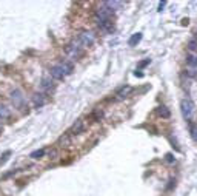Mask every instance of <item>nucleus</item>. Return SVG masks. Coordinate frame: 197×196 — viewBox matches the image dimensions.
I'll list each match as a JSON object with an SVG mask.
<instances>
[{
  "label": "nucleus",
  "instance_id": "1",
  "mask_svg": "<svg viewBox=\"0 0 197 196\" xmlns=\"http://www.w3.org/2000/svg\"><path fill=\"white\" fill-rule=\"evenodd\" d=\"M180 110H182V116H183V119H186L188 122H193V116H194V111H196L193 100H190V99H183V100L180 102Z\"/></svg>",
  "mask_w": 197,
  "mask_h": 196
},
{
  "label": "nucleus",
  "instance_id": "2",
  "mask_svg": "<svg viewBox=\"0 0 197 196\" xmlns=\"http://www.w3.org/2000/svg\"><path fill=\"white\" fill-rule=\"evenodd\" d=\"M11 102H12L14 108H17V110H23V107L26 105V99L20 90H14L11 93Z\"/></svg>",
  "mask_w": 197,
  "mask_h": 196
},
{
  "label": "nucleus",
  "instance_id": "3",
  "mask_svg": "<svg viewBox=\"0 0 197 196\" xmlns=\"http://www.w3.org/2000/svg\"><path fill=\"white\" fill-rule=\"evenodd\" d=\"M113 16H114V12H113L111 9H108L105 5H102V6L99 8V11H97V23L102 25V23H105V22H110V20L113 19Z\"/></svg>",
  "mask_w": 197,
  "mask_h": 196
},
{
  "label": "nucleus",
  "instance_id": "4",
  "mask_svg": "<svg viewBox=\"0 0 197 196\" xmlns=\"http://www.w3.org/2000/svg\"><path fill=\"white\" fill-rule=\"evenodd\" d=\"M66 54H68V57L71 60H76L77 57H80V54H82V45L79 43V40L74 42V43H69L66 46Z\"/></svg>",
  "mask_w": 197,
  "mask_h": 196
},
{
  "label": "nucleus",
  "instance_id": "5",
  "mask_svg": "<svg viewBox=\"0 0 197 196\" xmlns=\"http://www.w3.org/2000/svg\"><path fill=\"white\" fill-rule=\"evenodd\" d=\"M94 40H96V36L91 31H83L79 34V43L82 46H91L94 43Z\"/></svg>",
  "mask_w": 197,
  "mask_h": 196
},
{
  "label": "nucleus",
  "instance_id": "6",
  "mask_svg": "<svg viewBox=\"0 0 197 196\" xmlns=\"http://www.w3.org/2000/svg\"><path fill=\"white\" fill-rule=\"evenodd\" d=\"M57 67L60 68V71H62V74H63L65 77L69 76V74H73V70H74L73 62H69V60H63V62H60Z\"/></svg>",
  "mask_w": 197,
  "mask_h": 196
},
{
  "label": "nucleus",
  "instance_id": "7",
  "mask_svg": "<svg viewBox=\"0 0 197 196\" xmlns=\"http://www.w3.org/2000/svg\"><path fill=\"white\" fill-rule=\"evenodd\" d=\"M40 88H42V91H43V94H48V93H51V91H54V88H56V85H54V82H52V79H43V80H42V83H40Z\"/></svg>",
  "mask_w": 197,
  "mask_h": 196
},
{
  "label": "nucleus",
  "instance_id": "8",
  "mask_svg": "<svg viewBox=\"0 0 197 196\" xmlns=\"http://www.w3.org/2000/svg\"><path fill=\"white\" fill-rule=\"evenodd\" d=\"M103 5L108 8V9H111L113 12L114 11H117L120 8H123L125 6V2H117V0H111V2H103Z\"/></svg>",
  "mask_w": 197,
  "mask_h": 196
},
{
  "label": "nucleus",
  "instance_id": "9",
  "mask_svg": "<svg viewBox=\"0 0 197 196\" xmlns=\"http://www.w3.org/2000/svg\"><path fill=\"white\" fill-rule=\"evenodd\" d=\"M33 100H34L36 108H40V107H43V105L46 104V96H45L43 93H37V94H34Z\"/></svg>",
  "mask_w": 197,
  "mask_h": 196
},
{
  "label": "nucleus",
  "instance_id": "10",
  "mask_svg": "<svg viewBox=\"0 0 197 196\" xmlns=\"http://www.w3.org/2000/svg\"><path fill=\"white\" fill-rule=\"evenodd\" d=\"M49 74H51V79H54V80H62V79H65V76L62 74V71H60V68H59L57 65H54V67L49 70Z\"/></svg>",
  "mask_w": 197,
  "mask_h": 196
},
{
  "label": "nucleus",
  "instance_id": "11",
  "mask_svg": "<svg viewBox=\"0 0 197 196\" xmlns=\"http://www.w3.org/2000/svg\"><path fill=\"white\" fill-rule=\"evenodd\" d=\"M131 91H132V88H131L129 85H126V86H122V88H120V90L117 91V94H116V96H117V100H122V99H125V97H126V96H128Z\"/></svg>",
  "mask_w": 197,
  "mask_h": 196
},
{
  "label": "nucleus",
  "instance_id": "12",
  "mask_svg": "<svg viewBox=\"0 0 197 196\" xmlns=\"http://www.w3.org/2000/svg\"><path fill=\"white\" fill-rule=\"evenodd\" d=\"M9 116H11V110L6 105L0 104V120H5V119H8Z\"/></svg>",
  "mask_w": 197,
  "mask_h": 196
},
{
  "label": "nucleus",
  "instance_id": "13",
  "mask_svg": "<svg viewBox=\"0 0 197 196\" xmlns=\"http://www.w3.org/2000/svg\"><path fill=\"white\" fill-rule=\"evenodd\" d=\"M71 131H73L74 134H79V133L83 131V120H82V119H77V120H76V124L73 125Z\"/></svg>",
  "mask_w": 197,
  "mask_h": 196
},
{
  "label": "nucleus",
  "instance_id": "14",
  "mask_svg": "<svg viewBox=\"0 0 197 196\" xmlns=\"http://www.w3.org/2000/svg\"><path fill=\"white\" fill-rule=\"evenodd\" d=\"M140 40H142V33H137V34H132V36L129 37L128 43H129V46H136Z\"/></svg>",
  "mask_w": 197,
  "mask_h": 196
},
{
  "label": "nucleus",
  "instance_id": "15",
  "mask_svg": "<svg viewBox=\"0 0 197 196\" xmlns=\"http://www.w3.org/2000/svg\"><path fill=\"white\" fill-rule=\"evenodd\" d=\"M43 156H45V150H43V148H42V150H36V152H33V153L29 155L31 159H42Z\"/></svg>",
  "mask_w": 197,
  "mask_h": 196
},
{
  "label": "nucleus",
  "instance_id": "16",
  "mask_svg": "<svg viewBox=\"0 0 197 196\" xmlns=\"http://www.w3.org/2000/svg\"><path fill=\"white\" fill-rule=\"evenodd\" d=\"M157 113H159V116H162V118H169V111H168V108L163 107V105L157 108Z\"/></svg>",
  "mask_w": 197,
  "mask_h": 196
},
{
  "label": "nucleus",
  "instance_id": "17",
  "mask_svg": "<svg viewBox=\"0 0 197 196\" xmlns=\"http://www.w3.org/2000/svg\"><path fill=\"white\" fill-rule=\"evenodd\" d=\"M186 62H188L191 67H197V56L196 54H190V56L186 57Z\"/></svg>",
  "mask_w": 197,
  "mask_h": 196
},
{
  "label": "nucleus",
  "instance_id": "18",
  "mask_svg": "<svg viewBox=\"0 0 197 196\" xmlns=\"http://www.w3.org/2000/svg\"><path fill=\"white\" fill-rule=\"evenodd\" d=\"M190 131H191V138L197 141V125H194L193 122H190Z\"/></svg>",
  "mask_w": 197,
  "mask_h": 196
},
{
  "label": "nucleus",
  "instance_id": "19",
  "mask_svg": "<svg viewBox=\"0 0 197 196\" xmlns=\"http://www.w3.org/2000/svg\"><path fill=\"white\" fill-rule=\"evenodd\" d=\"M188 48H190L191 53H197V40H191L188 43Z\"/></svg>",
  "mask_w": 197,
  "mask_h": 196
},
{
  "label": "nucleus",
  "instance_id": "20",
  "mask_svg": "<svg viewBox=\"0 0 197 196\" xmlns=\"http://www.w3.org/2000/svg\"><path fill=\"white\" fill-rule=\"evenodd\" d=\"M9 155H11V152H9V150H8V152H5V153H3V156L0 157V165H2V164H5V162H6V161H8V156H9Z\"/></svg>",
  "mask_w": 197,
  "mask_h": 196
},
{
  "label": "nucleus",
  "instance_id": "21",
  "mask_svg": "<svg viewBox=\"0 0 197 196\" xmlns=\"http://www.w3.org/2000/svg\"><path fill=\"white\" fill-rule=\"evenodd\" d=\"M150 63V59H146V60H142L140 63H139V68H143V67H146Z\"/></svg>",
  "mask_w": 197,
  "mask_h": 196
},
{
  "label": "nucleus",
  "instance_id": "22",
  "mask_svg": "<svg viewBox=\"0 0 197 196\" xmlns=\"http://www.w3.org/2000/svg\"><path fill=\"white\" fill-rule=\"evenodd\" d=\"M166 161L171 164V162H174V161H176V157H172V155H166Z\"/></svg>",
  "mask_w": 197,
  "mask_h": 196
},
{
  "label": "nucleus",
  "instance_id": "23",
  "mask_svg": "<svg viewBox=\"0 0 197 196\" xmlns=\"http://www.w3.org/2000/svg\"><path fill=\"white\" fill-rule=\"evenodd\" d=\"M165 5H166V2H160V3H159V11H162V9L165 8Z\"/></svg>",
  "mask_w": 197,
  "mask_h": 196
},
{
  "label": "nucleus",
  "instance_id": "24",
  "mask_svg": "<svg viewBox=\"0 0 197 196\" xmlns=\"http://www.w3.org/2000/svg\"><path fill=\"white\" fill-rule=\"evenodd\" d=\"M134 76H136V77H143V73H140V71L137 70V71H134Z\"/></svg>",
  "mask_w": 197,
  "mask_h": 196
},
{
  "label": "nucleus",
  "instance_id": "25",
  "mask_svg": "<svg viewBox=\"0 0 197 196\" xmlns=\"http://www.w3.org/2000/svg\"><path fill=\"white\" fill-rule=\"evenodd\" d=\"M0 131H2V120H0Z\"/></svg>",
  "mask_w": 197,
  "mask_h": 196
}]
</instances>
